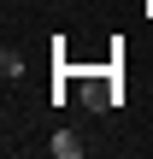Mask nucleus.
Wrapping results in <instances>:
<instances>
[{"instance_id": "7ed1b4c3", "label": "nucleus", "mask_w": 153, "mask_h": 159, "mask_svg": "<svg viewBox=\"0 0 153 159\" xmlns=\"http://www.w3.org/2000/svg\"><path fill=\"white\" fill-rule=\"evenodd\" d=\"M0 77L18 83V77H24V59H18V53H0Z\"/></svg>"}, {"instance_id": "f03ea898", "label": "nucleus", "mask_w": 153, "mask_h": 159, "mask_svg": "<svg viewBox=\"0 0 153 159\" xmlns=\"http://www.w3.org/2000/svg\"><path fill=\"white\" fill-rule=\"evenodd\" d=\"M47 153H53V159H83V136H71V130H59V136L47 142Z\"/></svg>"}, {"instance_id": "f257e3e1", "label": "nucleus", "mask_w": 153, "mask_h": 159, "mask_svg": "<svg viewBox=\"0 0 153 159\" xmlns=\"http://www.w3.org/2000/svg\"><path fill=\"white\" fill-rule=\"evenodd\" d=\"M77 100L88 106V112H118L124 106V83H118V65H83V77H77Z\"/></svg>"}]
</instances>
